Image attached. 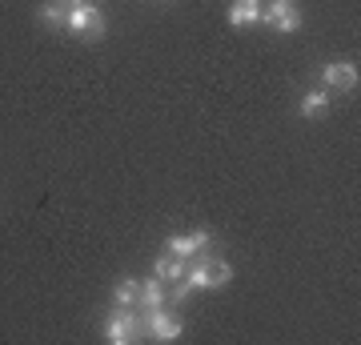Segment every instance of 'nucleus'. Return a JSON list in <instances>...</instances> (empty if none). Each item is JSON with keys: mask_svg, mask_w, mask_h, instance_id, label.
Here are the masks:
<instances>
[{"mask_svg": "<svg viewBox=\"0 0 361 345\" xmlns=\"http://www.w3.org/2000/svg\"><path fill=\"white\" fill-rule=\"evenodd\" d=\"M233 282V265L229 261H213V257H197V265L180 277V285L173 289V301H185L197 289H217V285Z\"/></svg>", "mask_w": 361, "mask_h": 345, "instance_id": "f257e3e1", "label": "nucleus"}, {"mask_svg": "<svg viewBox=\"0 0 361 345\" xmlns=\"http://www.w3.org/2000/svg\"><path fill=\"white\" fill-rule=\"evenodd\" d=\"M145 329H149L153 341H177L180 329H185V321H180L177 313H169L165 305H153L145 313Z\"/></svg>", "mask_w": 361, "mask_h": 345, "instance_id": "f03ea898", "label": "nucleus"}, {"mask_svg": "<svg viewBox=\"0 0 361 345\" xmlns=\"http://www.w3.org/2000/svg\"><path fill=\"white\" fill-rule=\"evenodd\" d=\"M261 20L273 25L277 32H297L301 28V13H297V0H269L261 8Z\"/></svg>", "mask_w": 361, "mask_h": 345, "instance_id": "7ed1b4c3", "label": "nucleus"}, {"mask_svg": "<svg viewBox=\"0 0 361 345\" xmlns=\"http://www.w3.org/2000/svg\"><path fill=\"white\" fill-rule=\"evenodd\" d=\"M68 32H77V37H104V16L92 8V4H73L68 8Z\"/></svg>", "mask_w": 361, "mask_h": 345, "instance_id": "20e7f679", "label": "nucleus"}, {"mask_svg": "<svg viewBox=\"0 0 361 345\" xmlns=\"http://www.w3.org/2000/svg\"><path fill=\"white\" fill-rule=\"evenodd\" d=\"M133 337H137V317L129 313V305H116L113 313H109V321H104V341L129 345Z\"/></svg>", "mask_w": 361, "mask_h": 345, "instance_id": "39448f33", "label": "nucleus"}, {"mask_svg": "<svg viewBox=\"0 0 361 345\" xmlns=\"http://www.w3.org/2000/svg\"><path fill=\"white\" fill-rule=\"evenodd\" d=\"M205 249H209V233L205 229H193V233H185V237H169V253L180 257V261L201 257Z\"/></svg>", "mask_w": 361, "mask_h": 345, "instance_id": "423d86ee", "label": "nucleus"}, {"mask_svg": "<svg viewBox=\"0 0 361 345\" xmlns=\"http://www.w3.org/2000/svg\"><path fill=\"white\" fill-rule=\"evenodd\" d=\"M325 85H329V89H357V64H349V61H329L325 64Z\"/></svg>", "mask_w": 361, "mask_h": 345, "instance_id": "0eeeda50", "label": "nucleus"}, {"mask_svg": "<svg viewBox=\"0 0 361 345\" xmlns=\"http://www.w3.org/2000/svg\"><path fill=\"white\" fill-rule=\"evenodd\" d=\"M257 20H261V0H233V8H229V25L233 28L257 25Z\"/></svg>", "mask_w": 361, "mask_h": 345, "instance_id": "6e6552de", "label": "nucleus"}, {"mask_svg": "<svg viewBox=\"0 0 361 345\" xmlns=\"http://www.w3.org/2000/svg\"><path fill=\"white\" fill-rule=\"evenodd\" d=\"M40 25L52 28V32H65V25H68L65 4H61V0H44V4H40Z\"/></svg>", "mask_w": 361, "mask_h": 345, "instance_id": "1a4fd4ad", "label": "nucleus"}, {"mask_svg": "<svg viewBox=\"0 0 361 345\" xmlns=\"http://www.w3.org/2000/svg\"><path fill=\"white\" fill-rule=\"evenodd\" d=\"M137 301H141L145 309H153V305H165V282H161V277H149V282H141V297H137Z\"/></svg>", "mask_w": 361, "mask_h": 345, "instance_id": "9d476101", "label": "nucleus"}, {"mask_svg": "<svg viewBox=\"0 0 361 345\" xmlns=\"http://www.w3.org/2000/svg\"><path fill=\"white\" fill-rule=\"evenodd\" d=\"M157 277H161V282H180V277H185V261H180V257H157Z\"/></svg>", "mask_w": 361, "mask_h": 345, "instance_id": "9b49d317", "label": "nucleus"}, {"mask_svg": "<svg viewBox=\"0 0 361 345\" xmlns=\"http://www.w3.org/2000/svg\"><path fill=\"white\" fill-rule=\"evenodd\" d=\"M141 297V282H133V277H125V282H116V289H113V301L116 305H129L133 309V301Z\"/></svg>", "mask_w": 361, "mask_h": 345, "instance_id": "f8f14e48", "label": "nucleus"}, {"mask_svg": "<svg viewBox=\"0 0 361 345\" xmlns=\"http://www.w3.org/2000/svg\"><path fill=\"white\" fill-rule=\"evenodd\" d=\"M325 109H329V97H325L322 89H310L305 97H301V113L305 116H322Z\"/></svg>", "mask_w": 361, "mask_h": 345, "instance_id": "ddd939ff", "label": "nucleus"}, {"mask_svg": "<svg viewBox=\"0 0 361 345\" xmlns=\"http://www.w3.org/2000/svg\"><path fill=\"white\" fill-rule=\"evenodd\" d=\"M61 4H68V8H73V4H89V0H61Z\"/></svg>", "mask_w": 361, "mask_h": 345, "instance_id": "4468645a", "label": "nucleus"}]
</instances>
